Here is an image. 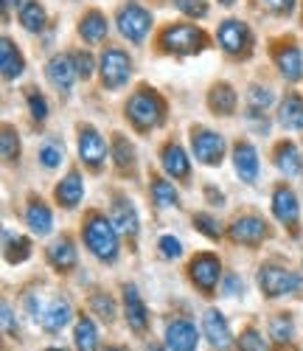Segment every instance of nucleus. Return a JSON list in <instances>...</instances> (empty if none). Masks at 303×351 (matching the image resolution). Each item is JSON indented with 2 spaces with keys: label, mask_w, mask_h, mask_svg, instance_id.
Listing matches in <instances>:
<instances>
[{
  "label": "nucleus",
  "mask_w": 303,
  "mask_h": 351,
  "mask_svg": "<svg viewBox=\"0 0 303 351\" xmlns=\"http://www.w3.org/2000/svg\"><path fill=\"white\" fill-rule=\"evenodd\" d=\"M163 112H166L163 99L152 90V87H138V90L130 96V101H127V119L141 132L155 130L163 121Z\"/></svg>",
  "instance_id": "nucleus-1"
},
{
  "label": "nucleus",
  "mask_w": 303,
  "mask_h": 351,
  "mask_svg": "<svg viewBox=\"0 0 303 351\" xmlns=\"http://www.w3.org/2000/svg\"><path fill=\"white\" fill-rule=\"evenodd\" d=\"M84 245L96 258L115 261L118 258V228L101 214H90L84 222Z\"/></svg>",
  "instance_id": "nucleus-2"
},
{
  "label": "nucleus",
  "mask_w": 303,
  "mask_h": 351,
  "mask_svg": "<svg viewBox=\"0 0 303 351\" xmlns=\"http://www.w3.org/2000/svg\"><path fill=\"white\" fill-rule=\"evenodd\" d=\"M160 45H163V51L183 53V56L186 53H199L202 45H205V34H202V28H197L191 23H177V25L163 28Z\"/></svg>",
  "instance_id": "nucleus-3"
},
{
  "label": "nucleus",
  "mask_w": 303,
  "mask_h": 351,
  "mask_svg": "<svg viewBox=\"0 0 303 351\" xmlns=\"http://www.w3.org/2000/svg\"><path fill=\"white\" fill-rule=\"evenodd\" d=\"M99 73H101V84L107 90H118V87L127 84V79L132 73V60L121 48H107L101 53Z\"/></svg>",
  "instance_id": "nucleus-4"
},
{
  "label": "nucleus",
  "mask_w": 303,
  "mask_h": 351,
  "mask_svg": "<svg viewBox=\"0 0 303 351\" xmlns=\"http://www.w3.org/2000/svg\"><path fill=\"white\" fill-rule=\"evenodd\" d=\"M189 276H191L194 287L202 292V295H214L219 276H222V265H219V258L214 253H197L189 261Z\"/></svg>",
  "instance_id": "nucleus-5"
},
{
  "label": "nucleus",
  "mask_w": 303,
  "mask_h": 351,
  "mask_svg": "<svg viewBox=\"0 0 303 351\" xmlns=\"http://www.w3.org/2000/svg\"><path fill=\"white\" fill-rule=\"evenodd\" d=\"M258 287L267 298H281L289 295L300 287V276H295L287 267H276V265H267L258 270Z\"/></svg>",
  "instance_id": "nucleus-6"
},
{
  "label": "nucleus",
  "mask_w": 303,
  "mask_h": 351,
  "mask_svg": "<svg viewBox=\"0 0 303 351\" xmlns=\"http://www.w3.org/2000/svg\"><path fill=\"white\" fill-rule=\"evenodd\" d=\"M149 28H152V14L143 6H138V3L121 6V12H118V32L124 34L130 43H143L146 34H149Z\"/></svg>",
  "instance_id": "nucleus-7"
},
{
  "label": "nucleus",
  "mask_w": 303,
  "mask_h": 351,
  "mask_svg": "<svg viewBox=\"0 0 303 351\" xmlns=\"http://www.w3.org/2000/svg\"><path fill=\"white\" fill-rule=\"evenodd\" d=\"M191 149L202 166H219L225 158V138L219 132H210V130H194L191 132Z\"/></svg>",
  "instance_id": "nucleus-8"
},
{
  "label": "nucleus",
  "mask_w": 303,
  "mask_h": 351,
  "mask_svg": "<svg viewBox=\"0 0 303 351\" xmlns=\"http://www.w3.org/2000/svg\"><path fill=\"white\" fill-rule=\"evenodd\" d=\"M228 237L239 245H261L267 239V222L261 217H253V214H245V217H236L230 225H228Z\"/></svg>",
  "instance_id": "nucleus-9"
},
{
  "label": "nucleus",
  "mask_w": 303,
  "mask_h": 351,
  "mask_svg": "<svg viewBox=\"0 0 303 351\" xmlns=\"http://www.w3.org/2000/svg\"><path fill=\"white\" fill-rule=\"evenodd\" d=\"M219 45L228 51V53H247L250 51V28L247 23H241V20H225L219 25Z\"/></svg>",
  "instance_id": "nucleus-10"
},
{
  "label": "nucleus",
  "mask_w": 303,
  "mask_h": 351,
  "mask_svg": "<svg viewBox=\"0 0 303 351\" xmlns=\"http://www.w3.org/2000/svg\"><path fill=\"white\" fill-rule=\"evenodd\" d=\"M79 158L90 169H99L104 163V158H107V143L93 127H82L79 130Z\"/></svg>",
  "instance_id": "nucleus-11"
},
{
  "label": "nucleus",
  "mask_w": 303,
  "mask_h": 351,
  "mask_svg": "<svg viewBox=\"0 0 303 351\" xmlns=\"http://www.w3.org/2000/svg\"><path fill=\"white\" fill-rule=\"evenodd\" d=\"M272 214L278 222H284L287 228H298V214H300V202L295 197V191L289 186H278L272 191Z\"/></svg>",
  "instance_id": "nucleus-12"
},
{
  "label": "nucleus",
  "mask_w": 303,
  "mask_h": 351,
  "mask_svg": "<svg viewBox=\"0 0 303 351\" xmlns=\"http://www.w3.org/2000/svg\"><path fill=\"white\" fill-rule=\"evenodd\" d=\"M202 335L208 337L210 346L219 348V351H225L233 343L230 340V326H228V320H225V315L219 309H208L202 315Z\"/></svg>",
  "instance_id": "nucleus-13"
},
{
  "label": "nucleus",
  "mask_w": 303,
  "mask_h": 351,
  "mask_svg": "<svg viewBox=\"0 0 303 351\" xmlns=\"http://www.w3.org/2000/svg\"><path fill=\"white\" fill-rule=\"evenodd\" d=\"M199 332L194 329L191 320H171L166 326V346L171 351H197Z\"/></svg>",
  "instance_id": "nucleus-14"
},
{
  "label": "nucleus",
  "mask_w": 303,
  "mask_h": 351,
  "mask_svg": "<svg viewBox=\"0 0 303 351\" xmlns=\"http://www.w3.org/2000/svg\"><path fill=\"white\" fill-rule=\"evenodd\" d=\"M45 76H48V82L56 87V90H71L76 76H79L73 56H65V53L53 56V60L48 62V68H45Z\"/></svg>",
  "instance_id": "nucleus-15"
},
{
  "label": "nucleus",
  "mask_w": 303,
  "mask_h": 351,
  "mask_svg": "<svg viewBox=\"0 0 303 351\" xmlns=\"http://www.w3.org/2000/svg\"><path fill=\"white\" fill-rule=\"evenodd\" d=\"M233 166L245 183H253L258 178V155H256V146L250 141H239L233 146Z\"/></svg>",
  "instance_id": "nucleus-16"
},
{
  "label": "nucleus",
  "mask_w": 303,
  "mask_h": 351,
  "mask_svg": "<svg viewBox=\"0 0 303 351\" xmlns=\"http://www.w3.org/2000/svg\"><path fill=\"white\" fill-rule=\"evenodd\" d=\"M160 166H163L166 174H171V178H180V180H186L189 171H191V160H189V155L183 152V146H180V143H166L163 146Z\"/></svg>",
  "instance_id": "nucleus-17"
},
{
  "label": "nucleus",
  "mask_w": 303,
  "mask_h": 351,
  "mask_svg": "<svg viewBox=\"0 0 303 351\" xmlns=\"http://www.w3.org/2000/svg\"><path fill=\"white\" fill-rule=\"evenodd\" d=\"M276 65L281 71V76L287 82H298L303 76V53L298 45H284V48H276Z\"/></svg>",
  "instance_id": "nucleus-18"
},
{
  "label": "nucleus",
  "mask_w": 303,
  "mask_h": 351,
  "mask_svg": "<svg viewBox=\"0 0 303 351\" xmlns=\"http://www.w3.org/2000/svg\"><path fill=\"white\" fill-rule=\"evenodd\" d=\"M82 194H84V180H82V174H79V171H71L68 178H65V180H59L56 189H53V197H56V202H59L62 208H73V206H79Z\"/></svg>",
  "instance_id": "nucleus-19"
},
{
  "label": "nucleus",
  "mask_w": 303,
  "mask_h": 351,
  "mask_svg": "<svg viewBox=\"0 0 303 351\" xmlns=\"http://www.w3.org/2000/svg\"><path fill=\"white\" fill-rule=\"evenodd\" d=\"M124 312H127V324H130L135 332H143V329H146L149 315H146V306H143L138 289H135L132 284L124 289Z\"/></svg>",
  "instance_id": "nucleus-20"
},
{
  "label": "nucleus",
  "mask_w": 303,
  "mask_h": 351,
  "mask_svg": "<svg viewBox=\"0 0 303 351\" xmlns=\"http://www.w3.org/2000/svg\"><path fill=\"white\" fill-rule=\"evenodd\" d=\"M278 124L284 130H303V99L298 93L284 96L278 107Z\"/></svg>",
  "instance_id": "nucleus-21"
},
{
  "label": "nucleus",
  "mask_w": 303,
  "mask_h": 351,
  "mask_svg": "<svg viewBox=\"0 0 303 351\" xmlns=\"http://www.w3.org/2000/svg\"><path fill=\"white\" fill-rule=\"evenodd\" d=\"M112 225L118 228V233H124V237H135L138 233V211L130 199H118L112 206Z\"/></svg>",
  "instance_id": "nucleus-22"
},
{
  "label": "nucleus",
  "mask_w": 303,
  "mask_h": 351,
  "mask_svg": "<svg viewBox=\"0 0 303 351\" xmlns=\"http://www.w3.org/2000/svg\"><path fill=\"white\" fill-rule=\"evenodd\" d=\"M71 324V304L65 298H56L43 312V329L45 332H62Z\"/></svg>",
  "instance_id": "nucleus-23"
},
{
  "label": "nucleus",
  "mask_w": 303,
  "mask_h": 351,
  "mask_svg": "<svg viewBox=\"0 0 303 351\" xmlns=\"http://www.w3.org/2000/svg\"><path fill=\"white\" fill-rule=\"evenodd\" d=\"M25 225L32 228V233H37V237H45V233H51V225H53V217L48 211V206L43 199H32L25 208Z\"/></svg>",
  "instance_id": "nucleus-24"
},
{
  "label": "nucleus",
  "mask_w": 303,
  "mask_h": 351,
  "mask_svg": "<svg viewBox=\"0 0 303 351\" xmlns=\"http://www.w3.org/2000/svg\"><path fill=\"white\" fill-rule=\"evenodd\" d=\"M79 34H82V40L84 43H90V45H96V43H101L104 37H107V17L101 14V12H87L84 17H82V23H79Z\"/></svg>",
  "instance_id": "nucleus-25"
},
{
  "label": "nucleus",
  "mask_w": 303,
  "mask_h": 351,
  "mask_svg": "<svg viewBox=\"0 0 303 351\" xmlns=\"http://www.w3.org/2000/svg\"><path fill=\"white\" fill-rule=\"evenodd\" d=\"M0 68H3V79H17L25 68L23 62V53L14 48V43L9 37H3V43H0Z\"/></svg>",
  "instance_id": "nucleus-26"
},
{
  "label": "nucleus",
  "mask_w": 303,
  "mask_h": 351,
  "mask_svg": "<svg viewBox=\"0 0 303 351\" xmlns=\"http://www.w3.org/2000/svg\"><path fill=\"white\" fill-rule=\"evenodd\" d=\"M48 261L56 267V270H73L76 267V247L68 237L56 239L51 247H48Z\"/></svg>",
  "instance_id": "nucleus-27"
},
{
  "label": "nucleus",
  "mask_w": 303,
  "mask_h": 351,
  "mask_svg": "<svg viewBox=\"0 0 303 351\" xmlns=\"http://www.w3.org/2000/svg\"><path fill=\"white\" fill-rule=\"evenodd\" d=\"M208 107L214 110L217 115H230L236 110V90L225 82L214 84L210 87V93H208Z\"/></svg>",
  "instance_id": "nucleus-28"
},
{
  "label": "nucleus",
  "mask_w": 303,
  "mask_h": 351,
  "mask_svg": "<svg viewBox=\"0 0 303 351\" xmlns=\"http://www.w3.org/2000/svg\"><path fill=\"white\" fill-rule=\"evenodd\" d=\"M73 343L79 351H99V329L90 317H79L76 320V332H73Z\"/></svg>",
  "instance_id": "nucleus-29"
},
{
  "label": "nucleus",
  "mask_w": 303,
  "mask_h": 351,
  "mask_svg": "<svg viewBox=\"0 0 303 351\" xmlns=\"http://www.w3.org/2000/svg\"><path fill=\"white\" fill-rule=\"evenodd\" d=\"M276 166L284 171V174H298L300 171V152H298V146L292 143V141H284V143H278V149H276Z\"/></svg>",
  "instance_id": "nucleus-30"
},
{
  "label": "nucleus",
  "mask_w": 303,
  "mask_h": 351,
  "mask_svg": "<svg viewBox=\"0 0 303 351\" xmlns=\"http://www.w3.org/2000/svg\"><path fill=\"white\" fill-rule=\"evenodd\" d=\"M152 199H155L158 208H174L177 206V191L169 180L163 178H155L152 180Z\"/></svg>",
  "instance_id": "nucleus-31"
},
{
  "label": "nucleus",
  "mask_w": 303,
  "mask_h": 351,
  "mask_svg": "<svg viewBox=\"0 0 303 351\" xmlns=\"http://www.w3.org/2000/svg\"><path fill=\"white\" fill-rule=\"evenodd\" d=\"M20 23H23L25 32H32V34L43 32V25H45V9L37 6V0H34L32 6H25V9L20 12Z\"/></svg>",
  "instance_id": "nucleus-32"
},
{
  "label": "nucleus",
  "mask_w": 303,
  "mask_h": 351,
  "mask_svg": "<svg viewBox=\"0 0 303 351\" xmlns=\"http://www.w3.org/2000/svg\"><path fill=\"white\" fill-rule=\"evenodd\" d=\"M112 149H115V163H118V169H132V166H135V149H132V143H130L124 135H115Z\"/></svg>",
  "instance_id": "nucleus-33"
},
{
  "label": "nucleus",
  "mask_w": 303,
  "mask_h": 351,
  "mask_svg": "<svg viewBox=\"0 0 303 351\" xmlns=\"http://www.w3.org/2000/svg\"><path fill=\"white\" fill-rule=\"evenodd\" d=\"M269 337L276 343H287L292 337V317L289 315H278L269 320Z\"/></svg>",
  "instance_id": "nucleus-34"
},
{
  "label": "nucleus",
  "mask_w": 303,
  "mask_h": 351,
  "mask_svg": "<svg viewBox=\"0 0 303 351\" xmlns=\"http://www.w3.org/2000/svg\"><path fill=\"white\" fill-rule=\"evenodd\" d=\"M28 256H32V242L28 239L17 237L14 242H9V247H6V261L9 265H20V261H25Z\"/></svg>",
  "instance_id": "nucleus-35"
},
{
  "label": "nucleus",
  "mask_w": 303,
  "mask_h": 351,
  "mask_svg": "<svg viewBox=\"0 0 303 351\" xmlns=\"http://www.w3.org/2000/svg\"><path fill=\"white\" fill-rule=\"evenodd\" d=\"M90 306H93V312L104 320H112V315H115V304H112V298L107 295V292H96V295L90 298Z\"/></svg>",
  "instance_id": "nucleus-36"
},
{
  "label": "nucleus",
  "mask_w": 303,
  "mask_h": 351,
  "mask_svg": "<svg viewBox=\"0 0 303 351\" xmlns=\"http://www.w3.org/2000/svg\"><path fill=\"white\" fill-rule=\"evenodd\" d=\"M40 163H43L45 169H56L59 163H62V146H59V143H43Z\"/></svg>",
  "instance_id": "nucleus-37"
},
{
  "label": "nucleus",
  "mask_w": 303,
  "mask_h": 351,
  "mask_svg": "<svg viewBox=\"0 0 303 351\" xmlns=\"http://www.w3.org/2000/svg\"><path fill=\"white\" fill-rule=\"evenodd\" d=\"M239 351H267V346L256 329H245L239 337Z\"/></svg>",
  "instance_id": "nucleus-38"
},
{
  "label": "nucleus",
  "mask_w": 303,
  "mask_h": 351,
  "mask_svg": "<svg viewBox=\"0 0 303 351\" xmlns=\"http://www.w3.org/2000/svg\"><path fill=\"white\" fill-rule=\"evenodd\" d=\"M25 99H28V110H32L34 119H37V121H45V119H48V104H45V99H43L37 90H28Z\"/></svg>",
  "instance_id": "nucleus-39"
},
{
  "label": "nucleus",
  "mask_w": 303,
  "mask_h": 351,
  "mask_svg": "<svg viewBox=\"0 0 303 351\" xmlns=\"http://www.w3.org/2000/svg\"><path fill=\"white\" fill-rule=\"evenodd\" d=\"M174 6L189 14V17H205L208 14V3L205 0H174Z\"/></svg>",
  "instance_id": "nucleus-40"
},
{
  "label": "nucleus",
  "mask_w": 303,
  "mask_h": 351,
  "mask_svg": "<svg viewBox=\"0 0 303 351\" xmlns=\"http://www.w3.org/2000/svg\"><path fill=\"white\" fill-rule=\"evenodd\" d=\"M20 152V143H17V132L12 127H3V158L6 160H14Z\"/></svg>",
  "instance_id": "nucleus-41"
},
{
  "label": "nucleus",
  "mask_w": 303,
  "mask_h": 351,
  "mask_svg": "<svg viewBox=\"0 0 303 351\" xmlns=\"http://www.w3.org/2000/svg\"><path fill=\"white\" fill-rule=\"evenodd\" d=\"M194 225H197V228L205 233L208 239H219V228H217V222L210 219L208 214H194Z\"/></svg>",
  "instance_id": "nucleus-42"
},
{
  "label": "nucleus",
  "mask_w": 303,
  "mask_h": 351,
  "mask_svg": "<svg viewBox=\"0 0 303 351\" xmlns=\"http://www.w3.org/2000/svg\"><path fill=\"white\" fill-rule=\"evenodd\" d=\"M272 104V93L267 90V87H253L250 90V110H267Z\"/></svg>",
  "instance_id": "nucleus-43"
},
{
  "label": "nucleus",
  "mask_w": 303,
  "mask_h": 351,
  "mask_svg": "<svg viewBox=\"0 0 303 351\" xmlns=\"http://www.w3.org/2000/svg\"><path fill=\"white\" fill-rule=\"evenodd\" d=\"M73 62H76V71L82 79H87L90 73H93V56H90L87 51H76L73 53Z\"/></svg>",
  "instance_id": "nucleus-44"
},
{
  "label": "nucleus",
  "mask_w": 303,
  "mask_h": 351,
  "mask_svg": "<svg viewBox=\"0 0 303 351\" xmlns=\"http://www.w3.org/2000/svg\"><path fill=\"white\" fill-rule=\"evenodd\" d=\"M160 253L166 258H177L183 253V245H180V239H174V237H160Z\"/></svg>",
  "instance_id": "nucleus-45"
},
{
  "label": "nucleus",
  "mask_w": 303,
  "mask_h": 351,
  "mask_svg": "<svg viewBox=\"0 0 303 351\" xmlns=\"http://www.w3.org/2000/svg\"><path fill=\"white\" fill-rule=\"evenodd\" d=\"M267 6H269V12H276V14H289L295 9V0H267Z\"/></svg>",
  "instance_id": "nucleus-46"
},
{
  "label": "nucleus",
  "mask_w": 303,
  "mask_h": 351,
  "mask_svg": "<svg viewBox=\"0 0 303 351\" xmlns=\"http://www.w3.org/2000/svg\"><path fill=\"white\" fill-rule=\"evenodd\" d=\"M3 326H6V332H14V324H12V306H9V304H3Z\"/></svg>",
  "instance_id": "nucleus-47"
},
{
  "label": "nucleus",
  "mask_w": 303,
  "mask_h": 351,
  "mask_svg": "<svg viewBox=\"0 0 303 351\" xmlns=\"http://www.w3.org/2000/svg\"><path fill=\"white\" fill-rule=\"evenodd\" d=\"M6 3H9V6H14L17 12H23L25 6H32V3H34V0H6Z\"/></svg>",
  "instance_id": "nucleus-48"
},
{
  "label": "nucleus",
  "mask_w": 303,
  "mask_h": 351,
  "mask_svg": "<svg viewBox=\"0 0 303 351\" xmlns=\"http://www.w3.org/2000/svg\"><path fill=\"white\" fill-rule=\"evenodd\" d=\"M225 292H228V295H233V292H236V276H230V278H228V287H225Z\"/></svg>",
  "instance_id": "nucleus-49"
},
{
  "label": "nucleus",
  "mask_w": 303,
  "mask_h": 351,
  "mask_svg": "<svg viewBox=\"0 0 303 351\" xmlns=\"http://www.w3.org/2000/svg\"><path fill=\"white\" fill-rule=\"evenodd\" d=\"M219 3H222V6H230V3H233V0H219Z\"/></svg>",
  "instance_id": "nucleus-50"
},
{
  "label": "nucleus",
  "mask_w": 303,
  "mask_h": 351,
  "mask_svg": "<svg viewBox=\"0 0 303 351\" xmlns=\"http://www.w3.org/2000/svg\"><path fill=\"white\" fill-rule=\"evenodd\" d=\"M104 351H124V348H118V346H112V348H104Z\"/></svg>",
  "instance_id": "nucleus-51"
},
{
  "label": "nucleus",
  "mask_w": 303,
  "mask_h": 351,
  "mask_svg": "<svg viewBox=\"0 0 303 351\" xmlns=\"http://www.w3.org/2000/svg\"><path fill=\"white\" fill-rule=\"evenodd\" d=\"M149 351H163V348H160V346H152V348H149Z\"/></svg>",
  "instance_id": "nucleus-52"
},
{
  "label": "nucleus",
  "mask_w": 303,
  "mask_h": 351,
  "mask_svg": "<svg viewBox=\"0 0 303 351\" xmlns=\"http://www.w3.org/2000/svg\"><path fill=\"white\" fill-rule=\"evenodd\" d=\"M48 351H62V348H48Z\"/></svg>",
  "instance_id": "nucleus-53"
}]
</instances>
